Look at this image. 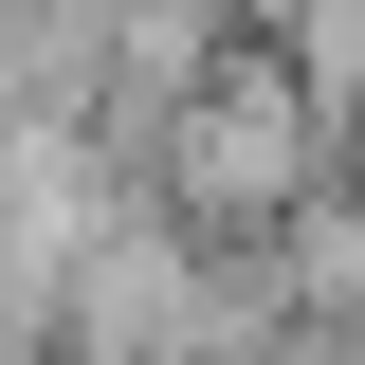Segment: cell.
I'll list each match as a JSON object with an SVG mask.
<instances>
[{
    "label": "cell",
    "instance_id": "cell-1",
    "mask_svg": "<svg viewBox=\"0 0 365 365\" xmlns=\"http://www.w3.org/2000/svg\"><path fill=\"white\" fill-rule=\"evenodd\" d=\"M329 165H347V110H329V73L274 37V19H237V37L128 128V182L201 237V256H274L292 201H311Z\"/></svg>",
    "mask_w": 365,
    "mask_h": 365
}]
</instances>
